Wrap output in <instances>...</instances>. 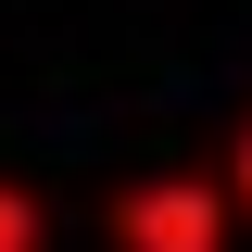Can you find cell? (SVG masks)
Here are the masks:
<instances>
[{
    "label": "cell",
    "mask_w": 252,
    "mask_h": 252,
    "mask_svg": "<svg viewBox=\"0 0 252 252\" xmlns=\"http://www.w3.org/2000/svg\"><path fill=\"white\" fill-rule=\"evenodd\" d=\"M126 240L139 252H215V202L202 189H139L126 202Z\"/></svg>",
    "instance_id": "cell-1"
},
{
    "label": "cell",
    "mask_w": 252,
    "mask_h": 252,
    "mask_svg": "<svg viewBox=\"0 0 252 252\" xmlns=\"http://www.w3.org/2000/svg\"><path fill=\"white\" fill-rule=\"evenodd\" d=\"M38 240V227H26V202H0V252H26Z\"/></svg>",
    "instance_id": "cell-2"
},
{
    "label": "cell",
    "mask_w": 252,
    "mask_h": 252,
    "mask_svg": "<svg viewBox=\"0 0 252 252\" xmlns=\"http://www.w3.org/2000/svg\"><path fill=\"white\" fill-rule=\"evenodd\" d=\"M240 202H252V139H240Z\"/></svg>",
    "instance_id": "cell-3"
}]
</instances>
